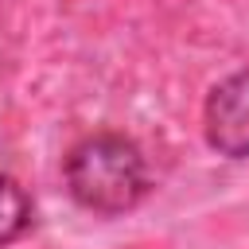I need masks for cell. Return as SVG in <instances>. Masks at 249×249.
I'll list each match as a JSON object with an SVG mask.
<instances>
[{
	"label": "cell",
	"mask_w": 249,
	"mask_h": 249,
	"mask_svg": "<svg viewBox=\"0 0 249 249\" xmlns=\"http://www.w3.org/2000/svg\"><path fill=\"white\" fill-rule=\"evenodd\" d=\"M144 156L132 140L97 132L82 140L66 160V187L70 195L97 214H124L144 195Z\"/></svg>",
	"instance_id": "6da1fadb"
},
{
	"label": "cell",
	"mask_w": 249,
	"mask_h": 249,
	"mask_svg": "<svg viewBox=\"0 0 249 249\" xmlns=\"http://www.w3.org/2000/svg\"><path fill=\"white\" fill-rule=\"evenodd\" d=\"M206 140L214 152L241 160L249 156V70L226 78L206 101Z\"/></svg>",
	"instance_id": "7a4b0ae2"
},
{
	"label": "cell",
	"mask_w": 249,
	"mask_h": 249,
	"mask_svg": "<svg viewBox=\"0 0 249 249\" xmlns=\"http://www.w3.org/2000/svg\"><path fill=\"white\" fill-rule=\"evenodd\" d=\"M23 226H27V198L8 175H0V245L19 237Z\"/></svg>",
	"instance_id": "3957f363"
}]
</instances>
